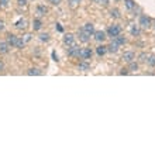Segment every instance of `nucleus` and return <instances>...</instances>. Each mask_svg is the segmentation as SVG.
<instances>
[{
	"mask_svg": "<svg viewBox=\"0 0 155 155\" xmlns=\"http://www.w3.org/2000/svg\"><path fill=\"white\" fill-rule=\"evenodd\" d=\"M120 33H121V27H120L119 24H113V25H110V27L107 28V35L111 37V38L120 35Z\"/></svg>",
	"mask_w": 155,
	"mask_h": 155,
	"instance_id": "nucleus-1",
	"label": "nucleus"
},
{
	"mask_svg": "<svg viewBox=\"0 0 155 155\" xmlns=\"http://www.w3.org/2000/svg\"><path fill=\"white\" fill-rule=\"evenodd\" d=\"M92 55H93V52H92L90 48H82L80 52H79V58H80L82 61H88V59H90Z\"/></svg>",
	"mask_w": 155,
	"mask_h": 155,
	"instance_id": "nucleus-2",
	"label": "nucleus"
},
{
	"mask_svg": "<svg viewBox=\"0 0 155 155\" xmlns=\"http://www.w3.org/2000/svg\"><path fill=\"white\" fill-rule=\"evenodd\" d=\"M79 52H80V48L76 44L69 45V48H68V55L69 56H78L79 58Z\"/></svg>",
	"mask_w": 155,
	"mask_h": 155,
	"instance_id": "nucleus-3",
	"label": "nucleus"
},
{
	"mask_svg": "<svg viewBox=\"0 0 155 155\" xmlns=\"http://www.w3.org/2000/svg\"><path fill=\"white\" fill-rule=\"evenodd\" d=\"M151 23H152V20H151L148 16H141V17H140V25H141L143 28H150V27H151Z\"/></svg>",
	"mask_w": 155,
	"mask_h": 155,
	"instance_id": "nucleus-4",
	"label": "nucleus"
},
{
	"mask_svg": "<svg viewBox=\"0 0 155 155\" xmlns=\"http://www.w3.org/2000/svg\"><path fill=\"white\" fill-rule=\"evenodd\" d=\"M82 30L88 34V35H93V34H95V25H93L92 23H86V24L82 27Z\"/></svg>",
	"mask_w": 155,
	"mask_h": 155,
	"instance_id": "nucleus-5",
	"label": "nucleus"
},
{
	"mask_svg": "<svg viewBox=\"0 0 155 155\" xmlns=\"http://www.w3.org/2000/svg\"><path fill=\"white\" fill-rule=\"evenodd\" d=\"M17 38H19L17 35H14V34L10 33V34H7V35H6V43L10 45V47H14L16 43H17Z\"/></svg>",
	"mask_w": 155,
	"mask_h": 155,
	"instance_id": "nucleus-6",
	"label": "nucleus"
},
{
	"mask_svg": "<svg viewBox=\"0 0 155 155\" xmlns=\"http://www.w3.org/2000/svg\"><path fill=\"white\" fill-rule=\"evenodd\" d=\"M134 59H135V54L131 52V51H127V52H124L123 54V61H126V62H133Z\"/></svg>",
	"mask_w": 155,
	"mask_h": 155,
	"instance_id": "nucleus-7",
	"label": "nucleus"
},
{
	"mask_svg": "<svg viewBox=\"0 0 155 155\" xmlns=\"http://www.w3.org/2000/svg\"><path fill=\"white\" fill-rule=\"evenodd\" d=\"M78 37H79V41H80V43H89V40H90V35H88L83 30L78 31Z\"/></svg>",
	"mask_w": 155,
	"mask_h": 155,
	"instance_id": "nucleus-8",
	"label": "nucleus"
},
{
	"mask_svg": "<svg viewBox=\"0 0 155 155\" xmlns=\"http://www.w3.org/2000/svg\"><path fill=\"white\" fill-rule=\"evenodd\" d=\"M64 44L68 45V47L75 44V37H73L72 34H65V35H64Z\"/></svg>",
	"mask_w": 155,
	"mask_h": 155,
	"instance_id": "nucleus-9",
	"label": "nucleus"
},
{
	"mask_svg": "<svg viewBox=\"0 0 155 155\" xmlns=\"http://www.w3.org/2000/svg\"><path fill=\"white\" fill-rule=\"evenodd\" d=\"M41 28H43V21H41V19H40V17L34 19L33 20V30L34 31H40Z\"/></svg>",
	"mask_w": 155,
	"mask_h": 155,
	"instance_id": "nucleus-10",
	"label": "nucleus"
},
{
	"mask_svg": "<svg viewBox=\"0 0 155 155\" xmlns=\"http://www.w3.org/2000/svg\"><path fill=\"white\" fill-rule=\"evenodd\" d=\"M95 40L97 41V43H103L104 40H106V33L104 31H95Z\"/></svg>",
	"mask_w": 155,
	"mask_h": 155,
	"instance_id": "nucleus-11",
	"label": "nucleus"
},
{
	"mask_svg": "<svg viewBox=\"0 0 155 155\" xmlns=\"http://www.w3.org/2000/svg\"><path fill=\"white\" fill-rule=\"evenodd\" d=\"M119 47H120V45H119L117 43H116V41H114V40H113L110 44L107 45V51H109V52H113V54H114V52H117V51H119Z\"/></svg>",
	"mask_w": 155,
	"mask_h": 155,
	"instance_id": "nucleus-12",
	"label": "nucleus"
},
{
	"mask_svg": "<svg viewBox=\"0 0 155 155\" xmlns=\"http://www.w3.org/2000/svg\"><path fill=\"white\" fill-rule=\"evenodd\" d=\"M14 27H16L17 30H25V27H27V21H25L24 19H20L19 21L14 23Z\"/></svg>",
	"mask_w": 155,
	"mask_h": 155,
	"instance_id": "nucleus-13",
	"label": "nucleus"
},
{
	"mask_svg": "<svg viewBox=\"0 0 155 155\" xmlns=\"http://www.w3.org/2000/svg\"><path fill=\"white\" fill-rule=\"evenodd\" d=\"M106 52H107V47H106V45H99V47H96V54L99 56L106 55Z\"/></svg>",
	"mask_w": 155,
	"mask_h": 155,
	"instance_id": "nucleus-14",
	"label": "nucleus"
},
{
	"mask_svg": "<svg viewBox=\"0 0 155 155\" xmlns=\"http://www.w3.org/2000/svg\"><path fill=\"white\" fill-rule=\"evenodd\" d=\"M47 13H48V9H47L45 6L40 4V6L37 7V14H38V17H43V16H45Z\"/></svg>",
	"mask_w": 155,
	"mask_h": 155,
	"instance_id": "nucleus-15",
	"label": "nucleus"
},
{
	"mask_svg": "<svg viewBox=\"0 0 155 155\" xmlns=\"http://www.w3.org/2000/svg\"><path fill=\"white\" fill-rule=\"evenodd\" d=\"M9 49H10V45L7 44L6 41H4V43H0V54H1V55H3V54H7Z\"/></svg>",
	"mask_w": 155,
	"mask_h": 155,
	"instance_id": "nucleus-16",
	"label": "nucleus"
},
{
	"mask_svg": "<svg viewBox=\"0 0 155 155\" xmlns=\"http://www.w3.org/2000/svg\"><path fill=\"white\" fill-rule=\"evenodd\" d=\"M41 73H43V72H41L38 68H31V69L27 71V75H30V76H34V75L37 76V75H41Z\"/></svg>",
	"mask_w": 155,
	"mask_h": 155,
	"instance_id": "nucleus-17",
	"label": "nucleus"
},
{
	"mask_svg": "<svg viewBox=\"0 0 155 155\" xmlns=\"http://www.w3.org/2000/svg\"><path fill=\"white\" fill-rule=\"evenodd\" d=\"M124 4H126V9H127V10L135 9V1H134V0H124Z\"/></svg>",
	"mask_w": 155,
	"mask_h": 155,
	"instance_id": "nucleus-18",
	"label": "nucleus"
},
{
	"mask_svg": "<svg viewBox=\"0 0 155 155\" xmlns=\"http://www.w3.org/2000/svg\"><path fill=\"white\" fill-rule=\"evenodd\" d=\"M89 68H90V65H89L86 61H83V62H80V64L78 65V69H79V71H83V72L89 71Z\"/></svg>",
	"mask_w": 155,
	"mask_h": 155,
	"instance_id": "nucleus-19",
	"label": "nucleus"
},
{
	"mask_svg": "<svg viewBox=\"0 0 155 155\" xmlns=\"http://www.w3.org/2000/svg\"><path fill=\"white\" fill-rule=\"evenodd\" d=\"M113 40H114V41H116L119 45H124L126 43H127V40H126L124 37H121V35H117V37H114Z\"/></svg>",
	"mask_w": 155,
	"mask_h": 155,
	"instance_id": "nucleus-20",
	"label": "nucleus"
},
{
	"mask_svg": "<svg viewBox=\"0 0 155 155\" xmlns=\"http://www.w3.org/2000/svg\"><path fill=\"white\" fill-rule=\"evenodd\" d=\"M130 33L133 34V35H135V37H138L140 33H141V31H140V27H138V25H133V27L130 28Z\"/></svg>",
	"mask_w": 155,
	"mask_h": 155,
	"instance_id": "nucleus-21",
	"label": "nucleus"
},
{
	"mask_svg": "<svg viewBox=\"0 0 155 155\" xmlns=\"http://www.w3.org/2000/svg\"><path fill=\"white\" fill-rule=\"evenodd\" d=\"M24 45H25V41L23 40V38H17V43H16V48H19V49H23L24 48Z\"/></svg>",
	"mask_w": 155,
	"mask_h": 155,
	"instance_id": "nucleus-22",
	"label": "nucleus"
},
{
	"mask_svg": "<svg viewBox=\"0 0 155 155\" xmlns=\"http://www.w3.org/2000/svg\"><path fill=\"white\" fill-rule=\"evenodd\" d=\"M40 41H41V43H47V41H49V34H47V33L40 34Z\"/></svg>",
	"mask_w": 155,
	"mask_h": 155,
	"instance_id": "nucleus-23",
	"label": "nucleus"
},
{
	"mask_svg": "<svg viewBox=\"0 0 155 155\" xmlns=\"http://www.w3.org/2000/svg\"><path fill=\"white\" fill-rule=\"evenodd\" d=\"M147 64L150 65V67H155V55H151L147 58Z\"/></svg>",
	"mask_w": 155,
	"mask_h": 155,
	"instance_id": "nucleus-24",
	"label": "nucleus"
},
{
	"mask_svg": "<svg viewBox=\"0 0 155 155\" xmlns=\"http://www.w3.org/2000/svg\"><path fill=\"white\" fill-rule=\"evenodd\" d=\"M110 16L113 19H120V11L117 10V9H113V10L110 11Z\"/></svg>",
	"mask_w": 155,
	"mask_h": 155,
	"instance_id": "nucleus-25",
	"label": "nucleus"
},
{
	"mask_svg": "<svg viewBox=\"0 0 155 155\" xmlns=\"http://www.w3.org/2000/svg\"><path fill=\"white\" fill-rule=\"evenodd\" d=\"M79 3H80V0H69V6H71L72 9H75Z\"/></svg>",
	"mask_w": 155,
	"mask_h": 155,
	"instance_id": "nucleus-26",
	"label": "nucleus"
},
{
	"mask_svg": "<svg viewBox=\"0 0 155 155\" xmlns=\"http://www.w3.org/2000/svg\"><path fill=\"white\" fill-rule=\"evenodd\" d=\"M130 71H138V64L130 62Z\"/></svg>",
	"mask_w": 155,
	"mask_h": 155,
	"instance_id": "nucleus-27",
	"label": "nucleus"
},
{
	"mask_svg": "<svg viewBox=\"0 0 155 155\" xmlns=\"http://www.w3.org/2000/svg\"><path fill=\"white\" fill-rule=\"evenodd\" d=\"M61 1H62V0H49V3H51V4H54V6H59V4H61Z\"/></svg>",
	"mask_w": 155,
	"mask_h": 155,
	"instance_id": "nucleus-28",
	"label": "nucleus"
},
{
	"mask_svg": "<svg viewBox=\"0 0 155 155\" xmlns=\"http://www.w3.org/2000/svg\"><path fill=\"white\" fill-rule=\"evenodd\" d=\"M9 3H10V0H0V6H3V7H6Z\"/></svg>",
	"mask_w": 155,
	"mask_h": 155,
	"instance_id": "nucleus-29",
	"label": "nucleus"
},
{
	"mask_svg": "<svg viewBox=\"0 0 155 155\" xmlns=\"http://www.w3.org/2000/svg\"><path fill=\"white\" fill-rule=\"evenodd\" d=\"M147 58H148V56H147V54H144V52H143V54L140 55V61H143V62H145V61H147Z\"/></svg>",
	"mask_w": 155,
	"mask_h": 155,
	"instance_id": "nucleus-30",
	"label": "nucleus"
},
{
	"mask_svg": "<svg viewBox=\"0 0 155 155\" xmlns=\"http://www.w3.org/2000/svg\"><path fill=\"white\" fill-rule=\"evenodd\" d=\"M19 6H27V0H17Z\"/></svg>",
	"mask_w": 155,
	"mask_h": 155,
	"instance_id": "nucleus-31",
	"label": "nucleus"
},
{
	"mask_svg": "<svg viewBox=\"0 0 155 155\" xmlns=\"http://www.w3.org/2000/svg\"><path fill=\"white\" fill-rule=\"evenodd\" d=\"M97 3H100L102 6H107V4H109V0H99Z\"/></svg>",
	"mask_w": 155,
	"mask_h": 155,
	"instance_id": "nucleus-32",
	"label": "nucleus"
},
{
	"mask_svg": "<svg viewBox=\"0 0 155 155\" xmlns=\"http://www.w3.org/2000/svg\"><path fill=\"white\" fill-rule=\"evenodd\" d=\"M55 28L59 31V33H62V31H64V28H62V27H61V24H58V23L55 24Z\"/></svg>",
	"mask_w": 155,
	"mask_h": 155,
	"instance_id": "nucleus-33",
	"label": "nucleus"
},
{
	"mask_svg": "<svg viewBox=\"0 0 155 155\" xmlns=\"http://www.w3.org/2000/svg\"><path fill=\"white\" fill-rule=\"evenodd\" d=\"M127 73H128V69H126V68H123L120 71V75H127Z\"/></svg>",
	"mask_w": 155,
	"mask_h": 155,
	"instance_id": "nucleus-34",
	"label": "nucleus"
},
{
	"mask_svg": "<svg viewBox=\"0 0 155 155\" xmlns=\"http://www.w3.org/2000/svg\"><path fill=\"white\" fill-rule=\"evenodd\" d=\"M30 40H31V34H27V35L24 37V41H25V43H28Z\"/></svg>",
	"mask_w": 155,
	"mask_h": 155,
	"instance_id": "nucleus-35",
	"label": "nucleus"
},
{
	"mask_svg": "<svg viewBox=\"0 0 155 155\" xmlns=\"http://www.w3.org/2000/svg\"><path fill=\"white\" fill-rule=\"evenodd\" d=\"M3 30H4V21L0 19V31H3Z\"/></svg>",
	"mask_w": 155,
	"mask_h": 155,
	"instance_id": "nucleus-36",
	"label": "nucleus"
},
{
	"mask_svg": "<svg viewBox=\"0 0 155 155\" xmlns=\"http://www.w3.org/2000/svg\"><path fill=\"white\" fill-rule=\"evenodd\" d=\"M52 56H54V61H58V56L55 55V52H52Z\"/></svg>",
	"mask_w": 155,
	"mask_h": 155,
	"instance_id": "nucleus-37",
	"label": "nucleus"
},
{
	"mask_svg": "<svg viewBox=\"0 0 155 155\" xmlns=\"http://www.w3.org/2000/svg\"><path fill=\"white\" fill-rule=\"evenodd\" d=\"M0 69H3V64L1 62H0Z\"/></svg>",
	"mask_w": 155,
	"mask_h": 155,
	"instance_id": "nucleus-38",
	"label": "nucleus"
},
{
	"mask_svg": "<svg viewBox=\"0 0 155 155\" xmlns=\"http://www.w3.org/2000/svg\"><path fill=\"white\" fill-rule=\"evenodd\" d=\"M93 1H95V3H97V1H99V0H93Z\"/></svg>",
	"mask_w": 155,
	"mask_h": 155,
	"instance_id": "nucleus-39",
	"label": "nucleus"
},
{
	"mask_svg": "<svg viewBox=\"0 0 155 155\" xmlns=\"http://www.w3.org/2000/svg\"><path fill=\"white\" fill-rule=\"evenodd\" d=\"M117 1H119V0H117Z\"/></svg>",
	"mask_w": 155,
	"mask_h": 155,
	"instance_id": "nucleus-40",
	"label": "nucleus"
}]
</instances>
